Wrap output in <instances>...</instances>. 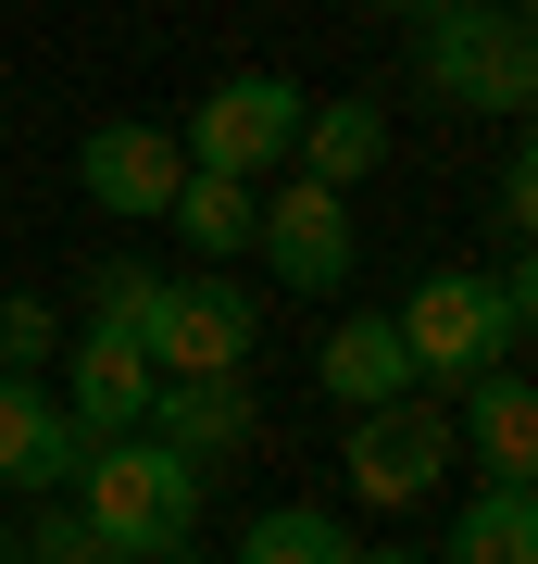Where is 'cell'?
<instances>
[{
	"instance_id": "1",
	"label": "cell",
	"mask_w": 538,
	"mask_h": 564,
	"mask_svg": "<svg viewBox=\"0 0 538 564\" xmlns=\"http://www.w3.org/2000/svg\"><path fill=\"white\" fill-rule=\"evenodd\" d=\"M388 326H400V351H414V389H463V377H488V364L526 351V326H538V276H526V263H501V276L439 263V276L400 289Z\"/></svg>"
},
{
	"instance_id": "2",
	"label": "cell",
	"mask_w": 538,
	"mask_h": 564,
	"mask_svg": "<svg viewBox=\"0 0 538 564\" xmlns=\"http://www.w3.org/2000/svg\"><path fill=\"white\" fill-rule=\"evenodd\" d=\"M76 527H88L100 552H188V527H200V464L163 452L151 426L88 440V464H76Z\"/></svg>"
},
{
	"instance_id": "3",
	"label": "cell",
	"mask_w": 538,
	"mask_h": 564,
	"mask_svg": "<svg viewBox=\"0 0 538 564\" xmlns=\"http://www.w3.org/2000/svg\"><path fill=\"white\" fill-rule=\"evenodd\" d=\"M426 101H451V113H501V126L538 101V51H526V13H514V0L426 13Z\"/></svg>"
},
{
	"instance_id": "4",
	"label": "cell",
	"mask_w": 538,
	"mask_h": 564,
	"mask_svg": "<svg viewBox=\"0 0 538 564\" xmlns=\"http://www.w3.org/2000/svg\"><path fill=\"white\" fill-rule=\"evenodd\" d=\"M300 113H314V88L300 76H226V88H200L188 101V163L200 176H288V151H300Z\"/></svg>"
},
{
	"instance_id": "5",
	"label": "cell",
	"mask_w": 538,
	"mask_h": 564,
	"mask_svg": "<svg viewBox=\"0 0 538 564\" xmlns=\"http://www.w3.org/2000/svg\"><path fill=\"white\" fill-rule=\"evenodd\" d=\"M251 339H263V302L226 289V276H163V302H151V326H139L151 377H239Z\"/></svg>"
},
{
	"instance_id": "6",
	"label": "cell",
	"mask_w": 538,
	"mask_h": 564,
	"mask_svg": "<svg viewBox=\"0 0 538 564\" xmlns=\"http://www.w3.org/2000/svg\"><path fill=\"white\" fill-rule=\"evenodd\" d=\"M451 452H463V426H451V402H426V389L351 414V489H363V502H388V514L426 502V489L451 477Z\"/></svg>"
},
{
	"instance_id": "7",
	"label": "cell",
	"mask_w": 538,
	"mask_h": 564,
	"mask_svg": "<svg viewBox=\"0 0 538 564\" xmlns=\"http://www.w3.org/2000/svg\"><path fill=\"white\" fill-rule=\"evenodd\" d=\"M251 239H263V263H276V289H339L351 251H363V239H351V202L314 188V176H276V188H263Z\"/></svg>"
},
{
	"instance_id": "8",
	"label": "cell",
	"mask_w": 538,
	"mask_h": 564,
	"mask_svg": "<svg viewBox=\"0 0 538 564\" xmlns=\"http://www.w3.org/2000/svg\"><path fill=\"white\" fill-rule=\"evenodd\" d=\"M76 188H88L100 214H125V226H163V202L188 188V151L163 139V126L113 113V126H88V151H76Z\"/></svg>"
},
{
	"instance_id": "9",
	"label": "cell",
	"mask_w": 538,
	"mask_h": 564,
	"mask_svg": "<svg viewBox=\"0 0 538 564\" xmlns=\"http://www.w3.org/2000/svg\"><path fill=\"white\" fill-rule=\"evenodd\" d=\"M76 464H88V426L51 402L39 377H0V489H76Z\"/></svg>"
},
{
	"instance_id": "10",
	"label": "cell",
	"mask_w": 538,
	"mask_h": 564,
	"mask_svg": "<svg viewBox=\"0 0 538 564\" xmlns=\"http://www.w3.org/2000/svg\"><path fill=\"white\" fill-rule=\"evenodd\" d=\"M151 351L139 339H113V326H88L76 339V364H63V414L88 426V440H125V426H151Z\"/></svg>"
},
{
	"instance_id": "11",
	"label": "cell",
	"mask_w": 538,
	"mask_h": 564,
	"mask_svg": "<svg viewBox=\"0 0 538 564\" xmlns=\"http://www.w3.org/2000/svg\"><path fill=\"white\" fill-rule=\"evenodd\" d=\"M251 426H263V402H251L239 377H163V389H151V440L188 452V464H226Z\"/></svg>"
},
{
	"instance_id": "12",
	"label": "cell",
	"mask_w": 538,
	"mask_h": 564,
	"mask_svg": "<svg viewBox=\"0 0 538 564\" xmlns=\"http://www.w3.org/2000/svg\"><path fill=\"white\" fill-rule=\"evenodd\" d=\"M314 377H326V402L376 414V402H400V389H414V351H400L388 314H339V326H326V351H314Z\"/></svg>"
},
{
	"instance_id": "13",
	"label": "cell",
	"mask_w": 538,
	"mask_h": 564,
	"mask_svg": "<svg viewBox=\"0 0 538 564\" xmlns=\"http://www.w3.org/2000/svg\"><path fill=\"white\" fill-rule=\"evenodd\" d=\"M376 163H388V113L363 101V88H351V101H314V113H300L288 176H314V188H339V202H351V188L376 176Z\"/></svg>"
},
{
	"instance_id": "14",
	"label": "cell",
	"mask_w": 538,
	"mask_h": 564,
	"mask_svg": "<svg viewBox=\"0 0 538 564\" xmlns=\"http://www.w3.org/2000/svg\"><path fill=\"white\" fill-rule=\"evenodd\" d=\"M463 389H476V402H463V426H476V464H488V477H538V402H526V377H514V364H488V377H463Z\"/></svg>"
},
{
	"instance_id": "15",
	"label": "cell",
	"mask_w": 538,
	"mask_h": 564,
	"mask_svg": "<svg viewBox=\"0 0 538 564\" xmlns=\"http://www.w3.org/2000/svg\"><path fill=\"white\" fill-rule=\"evenodd\" d=\"M439 564H538V502L514 477H488V489H463V514H451V540Z\"/></svg>"
},
{
	"instance_id": "16",
	"label": "cell",
	"mask_w": 538,
	"mask_h": 564,
	"mask_svg": "<svg viewBox=\"0 0 538 564\" xmlns=\"http://www.w3.org/2000/svg\"><path fill=\"white\" fill-rule=\"evenodd\" d=\"M251 214H263V188H251V176H200V163H188L176 202H163V226H176L200 263H239V251H251Z\"/></svg>"
},
{
	"instance_id": "17",
	"label": "cell",
	"mask_w": 538,
	"mask_h": 564,
	"mask_svg": "<svg viewBox=\"0 0 538 564\" xmlns=\"http://www.w3.org/2000/svg\"><path fill=\"white\" fill-rule=\"evenodd\" d=\"M239 564H351V527L326 502H263L239 527Z\"/></svg>"
},
{
	"instance_id": "18",
	"label": "cell",
	"mask_w": 538,
	"mask_h": 564,
	"mask_svg": "<svg viewBox=\"0 0 538 564\" xmlns=\"http://www.w3.org/2000/svg\"><path fill=\"white\" fill-rule=\"evenodd\" d=\"M151 302H163V263H88V326H113V339H139L151 326Z\"/></svg>"
},
{
	"instance_id": "19",
	"label": "cell",
	"mask_w": 538,
	"mask_h": 564,
	"mask_svg": "<svg viewBox=\"0 0 538 564\" xmlns=\"http://www.w3.org/2000/svg\"><path fill=\"white\" fill-rule=\"evenodd\" d=\"M25 564H176V552H100L88 527H76V502H51V514H39V552H25Z\"/></svg>"
},
{
	"instance_id": "20",
	"label": "cell",
	"mask_w": 538,
	"mask_h": 564,
	"mask_svg": "<svg viewBox=\"0 0 538 564\" xmlns=\"http://www.w3.org/2000/svg\"><path fill=\"white\" fill-rule=\"evenodd\" d=\"M51 339H63V326H51V302H0V377H39V364H51Z\"/></svg>"
},
{
	"instance_id": "21",
	"label": "cell",
	"mask_w": 538,
	"mask_h": 564,
	"mask_svg": "<svg viewBox=\"0 0 538 564\" xmlns=\"http://www.w3.org/2000/svg\"><path fill=\"white\" fill-rule=\"evenodd\" d=\"M526 226H538V163L514 151L501 163V239H514V263H526Z\"/></svg>"
},
{
	"instance_id": "22",
	"label": "cell",
	"mask_w": 538,
	"mask_h": 564,
	"mask_svg": "<svg viewBox=\"0 0 538 564\" xmlns=\"http://www.w3.org/2000/svg\"><path fill=\"white\" fill-rule=\"evenodd\" d=\"M363 13H400V25H426V13H463V0H363Z\"/></svg>"
},
{
	"instance_id": "23",
	"label": "cell",
	"mask_w": 538,
	"mask_h": 564,
	"mask_svg": "<svg viewBox=\"0 0 538 564\" xmlns=\"http://www.w3.org/2000/svg\"><path fill=\"white\" fill-rule=\"evenodd\" d=\"M351 564H426V552H351Z\"/></svg>"
}]
</instances>
